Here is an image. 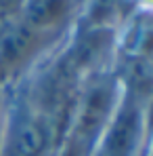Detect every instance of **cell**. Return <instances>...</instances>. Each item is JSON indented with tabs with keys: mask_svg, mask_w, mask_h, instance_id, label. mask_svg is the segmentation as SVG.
<instances>
[{
	"mask_svg": "<svg viewBox=\"0 0 153 156\" xmlns=\"http://www.w3.org/2000/svg\"><path fill=\"white\" fill-rule=\"evenodd\" d=\"M138 127V112L134 108L122 110L105 135L101 156H130L136 146Z\"/></svg>",
	"mask_w": 153,
	"mask_h": 156,
	"instance_id": "obj_3",
	"label": "cell"
},
{
	"mask_svg": "<svg viewBox=\"0 0 153 156\" xmlns=\"http://www.w3.org/2000/svg\"><path fill=\"white\" fill-rule=\"evenodd\" d=\"M51 146V131L38 116H21L8 133L4 156H44Z\"/></svg>",
	"mask_w": 153,
	"mask_h": 156,
	"instance_id": "obj_1",
	"label": "cell"
},
{
	"mask_svg": "<svg viewBox=\"0 0 153 156\" xmlns=\"http://www.w3.org/2000/svg\"><path fill=\"white\" fill-rule=\"evenodd\" d=\"M113 108V89L109 84H97L92 87L84 101L80 105L78 114V133L82 137H95L103 129L109 112Z\"/></svg>",
	"mask_w": 153,
	"mask_h": 156,
	"instance_id": "obj_2",
	"label": "cell"
},
{
	"mask_svg": "<svg viewBox=\"0 0 153 156\" xmlns=\"http://www.w3.org/2000/svg\"><path fill=\"white\" fill-rule=\"evenodd\" d=\"M61 156H82V154H80V146H78V144H72V146H69Z\"/></svg>",
	"mask_w": 153,
	"mask_h": 156,
	"instance_id": "obj_6",
	"label": "cell"
},
{
	"mask_svg": "<svg viewBox=\"0 0 153 156\" xmlns=\"http://www.w3.org/2000/svg\"><path fill=\"white\" fill-rule=\"evenodd\" d=\"M34 49V32L29 26L8 30L0 40V68H13Z\"/></svg>",
	"mask_w": 153,
	"mask_h": 156,
	"instance_id": "obj_4",
	"label": "cell"
},
{
	"mask_svg": "<svg viewBox=\"0 0 153 156\" xmlns=\"http://www.w3.org/2000/svg\"><path fill=\"white\" fill-rule=\"evenodd\" d=\"M67 11V0H36L29 9L27 21L34 27H44L57 23Z\"/></svg>",
	"mask_w": 153,
	"mask_h": 156,
	"instance_id": "obj_5",
	"label": "cell"
}]
</instances>
